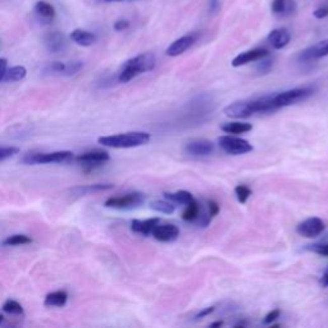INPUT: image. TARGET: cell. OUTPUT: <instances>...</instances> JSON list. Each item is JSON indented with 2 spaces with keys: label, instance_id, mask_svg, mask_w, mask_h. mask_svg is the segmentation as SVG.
<instances>
[{
  "label": "cell",
  "instance_id": "6da1fadb",
  "mask_svg": "<svg viewBox=\"0 0 328 328\" xmlns=\"http://www.w3.org/2000/svg\"><path fill=\"white\" fill-rule=\"evenodd\" d=\"M151 135L142 131H134L126 134L112 135V136H101L97 139V142L103 146L113 147V149H130V147L142 146L150 141Z\"/></svg>",
  "mask_w": 328,
  "mask_h": 328
},
{
  "label": "cell",
  "instance_id": "7a4b0ae2",
  "mask_svg": "<svg viewBox=\"0 0 328 328\" xmlns=\"http://www.w3.org/2000/svg\"><path fill=\"white\" fill-rule=\"evenodd\" d=\"M155 67V57L151 53H144L140 56L134 57V58L128 59L125 64H123L122 71H121L118 80L120 82H130L131 80H134L139 75L149 71L154 70Z\"/></svg>",
  "mask_w": 328,
  "mask_h": 328
},
{
  "label": "cell",
  "instance_id": "3957f363",
  "mask_svg": "<svg viewBox=\"0 0 328 328\" xmlns=\"http://www.w3.org/2000/svg\"><path fill=\"white\" fill-rule=\"evenodd\" d=\"M311 94H313V89H310V87H296V89L286 90V91L275 94L273 100H275L277 109H280L306 100Z\"/></svg>",
  "mask_w": 328,
  "mask_h": 328
},
{
  "label": "cell",
  "instance_id": "277c9868",
  "mask_svg": "<svg viewBox=\"0 0 328 328\" xmlns=\"http://www.w3.org/2000/svg\"><path fill=\"white\" fill-rule=\"evenodd\" d=\"M73 158V153L70 150L53 151V153H36L28 154L23 158L26 164H50V163H66Z\"/></svg>",
  "mask_w": 328,
  "mask_h": 328
},
{
  "label": "cell",
  "instance_id": "5b68a950",
  "mask_svg": "<svg viewBox=\"0 0 328 328\" xmlns=\"http://www.w3.org/2000/svg\"><path fill=\"white\" fill-rule=\"evenodd\" d=\"M218 144L225 153L231 154V155H242L249 151H253L250 142L236 136H228V135L221 136L218 139Z\"/></svg>",
  "mask_w": 328,
  "mask_h": 328
},
{
  "label": "cell",
  "instance_id": "8992f818",
  "mask_svg": "<svg viewBox=\"0 0 328 328\" xmlns=\"http://www.w3.org/2000/svg\"><path fill=\"white\" fill-rule=\"evenodd\" d=\"M145 201V196L141 192H130L122 196H114L105 200L104 205L106 208L114 209H132L137 208Z\"/></svg>",
  "mask_w": 328,
  "mask_h": 328
},
{
  "label": "cell",
  "instance_id": "52a82bcc",
  "mask_svg": "<svg viewBox=\"0 0 328 328\" xmlns=\"http://www.w3.org/2000/svg\"><path fill=\"white\" fill-rule=\"evenodd\" d=\"M76 160L84 166L85 171L91 172V171L95 170V168L103 166L105 161L111 160V155H109L108 151L105 150L94 149V150H89L80 154V155L76 158Z\"/></svg>",
  "mask_w": 328,
  "mask_h": 328
},
{
  "label": "cell",
  "instance_id": "ba28073f",
  "mask_svg": "<svg viewBox=\"0 0 328 328\" xmlns=\"http://www.w3.org/2000/svg\"><path fill=\"white\" fill-rule=\"evenodd\" d=\"M324 228V222L320 218L311 217L305 220L304 222H301L298 226V228H296V231L301 236L308 237V239H314V237H318L319 235L323 234Z\"/></svg>",
  "mask_w": 328,
  "mask_h": 328
},
{
  "label": "cell",
  "instance_id": "9c48e42d",
  "mask_svg": "<svg viewBox=\"0 0 328 328\" xmlns=\"http://www.w3.org/2000/svg\"><path fill=\"white\" fill-rule=\"evenodd\" d=\"M185 151L191 156H206L214 153V144L205 139L191 140L185 145Z\"/></svg>",
  "mask_w": 328,
  "mask_h": 328
},
{
  "label": "cell",
  "instance_id": "30bf717a",
  "mask_svg": "<svg viewBox=\"0 0 328 328\" xmlns=\"http://www.w3.org/2000/svg\"><path fill=\"white\" fill-rule=\"evenodd\" d=\"M223 113H225L227 117L231 118H249L251 117V116H254L253 109H251L250 99L231 103L230 105L226 106Z\"/></svg>",
  "mask_w": 328,
  "mask_h": 328
},
{
  "label": "cell",
  "instance_id": "8fae6325",
  "mask_svg": "<svg viewBox=\"0 0 328 328\" xmlns=\"http://www.w3.org/2000/svg\"><path fill=\"white\" fill-rule=\"evenodd\" d=\"M268 56H269V51H268L267 49H261V47L253 49V50H248L245 51V53L239 54L237 57H235L234 61H232V67H241V66H245V64L260 61V59L265 58V57Z\"/></svg>",
  "mask_w": 328,
  "mask_h": 328
},
{
  "label": "cell",
  "instance_id": "7c38bea8",
  "mask_svg": "<svg viewBox=\"0 0 328 328\" xmlns=\"http://www.w3.org/2000/svg\"><path fill=\"white\" fill-rule=\"evenodd\" d=\"M151 236L155 240L161 242H171L175 241L178 236H180V230L177 226L175 225H156L154 227Z\"/></svg>",
  "mask_w": 328,
  "mask_h": 328
},
{
  "label": "cell",
  "instance_id": "4fadbf2b",
  "mask_svg": "<svg viewBox=\"0 0 328 328\" xmlns=\"http://www.w3.org/2000/svg\"><path fill=\"white\" fill-rule=\"evenodd\" d=\"M196 41V36L195 35H185V36L180 37L176 41H173L170 46L167 47V50H166V54L168 57H178L184 54L187 49L192 46Z\"/></svg>",
  "mask_w": 328,
  "mask_h": 328
},
{
  "label": "cell",
  "instance_id": "5bb4252c",
  "mask_svg": "<svg viewBox=\"0 0 328 328\" xmlns=\"http://www.w3.org/2000/svg\"><path fill=\"white\" fill-rule=\"evenodd\" d=\"M328 56V39L322 40V41L317 42L313 46L308 47L306 50L303 51L301 54V59L305 62L317 61V59L324 58Z\"/></svg>",
  "mask_w": 328,
  "mask_h": 328
},
{
  "label": "cell",
  "instance_id": "9a60e30c",
  "mask_svg": "<svg viewBox=\"0 0 328 328\" xmlns=\"http://www.w3.org/2000/svg\"><path fill=\"white\" fill-rule=\"evenodd\" d=\"M290 40H291V35L286 28H276L268 35V42L275 49H284L286 45H289Z\"/></svg>",
  "mask_w": 328,
  "mask_h": 328
},
{
  "label": "cell",
  "instance_id": "2e32d148",
  "mask_svg": "<svg viewBox=\"0 0 328 328\" xmlns=\"http://www.w3.org/2000/svg\"><path fill=\"white\" fill-rule=\"evenodd\" d=\"M160 223V220L159 218H149V220L145 221H139V220H134L132 223H131V230L136 234L144 235V236H149L153 232L154 227L156 225Z\"/></svg>",
  "mask_w": 328,
  "mask_h": 328
},
{
  "label": "cell",
  "instance_id": "e0dca14e",
  "mask_svg": "<svg viewBox=\"0 0 328 328\" xmlns=\"http://www.w3.org/2000/svg\"><path fill=\"white\" fill-rule=\"evenodd\" d=\"M44 42L51 53H58L66 46V37L61 32H51L45 36Z\"/></svg>",
  "mask_w": 328,
  "mask_h": 328
},
{
  "label": "cell",
  "instance_id": "ac0fdd59",
  "mask_svg": "<svg viewBox=\"0 0 328 328\" xmlns=\"http://www.w3.org/2000/svg\"><path fill=\"white\" fill-rule=\"evenodd\" d=\"M68 300V294L66 291H54L50 292V294H47L45 296L44 300V305L49 306V308H62L67 304Z\"/></svg>",
  "mask_w": 328,
  "mask_h": 328
},
{
  "label": "cell",
  "instance_id": "d6986e66",
  "mask_svg": "<svg viewBox=\"0 0 328 328\" xmlns=\"http://www.w3.org/2000/svg\"><path fill=\"white\" fill-rule=\"evenodd\" d=\"M71 39H72L76 44L80 45V46H90V45L96 42V35L92 34V32H89V31L77 28V30L72 31Z\"/></svg>",
  "mask_w": 328,
  "mask_h": 328
},
{
  "label": "cell",
  "instance_id": "ffe728a7",
  "mask_svg": "<svg viewBox=\"0 0 328 328\" xmlns=\"http://www.w3.org/2000/svg\"><path fill=\"white\" fill-rule=\"evenodd\" d=\"M221 128H222V131H225L226 134L240 135L246 134V132L253 130V126L246 122H228L225 123Z\"/></svg>",
  "mask_w": 328,
  "mask_h": 328
},
{
  "label": "cell",
  "instance_id": "44dd1931",
  "mask_svg": "<svg viewBox=\"0 0 328 328\" xmlns=\"http://www.w3.org/2000/svg\"><path fill=\"white\" fill-rule=\"evenodd\" d=\"M295 2L294 0H273L272 12L275 14H282V16H289L294 13Z\"/></svg>",
  "mask_w": 328,
  "mask_h": 328
},
{
  "label": "cell",
  "instance_id": "7402d4cb",
  "mask_svg": "<svg viewBox=\"0 0 328 328\" xmlns=\"http://www.w3.org/2000/svg\"><path fill=\"white\" fill-rule=\"evenodd\" d=\"M27 75V70L22 66H14V67L7 68L6 75H4L2 82H17V81L23 80Z\"/></svg>",
  "mask_w": 328,
  "mask_h": 328
},
{
  "label": "cell",
  "instance_id": "603a6c76",
  "mask_svg": "<svg viewBox=\"0 0 328 328\" xmlns=\"http://www.w3.org/2000/svg\"><path fill=\"white\" fill-rule=\"evenodd\" d=\"M164 196L171 200L172 203H177V204H189L194 200V196H192L191 192L186 191V190H180L177 192H166Z\"/></svg>",
  "mask_w": 328,
  "mask_h": 328
},
{
  "label": "cell",
  "instance_id": "cb8c5ba5",
  "mask_svg": "<svg viewBox=\"0 0 328 328\" xmlns=\"http://www.w3.org/2000/svg\"><path fill=\"white\" fill-rule=\"evenodd\" d=\"M35 12H36L37 16H40V17L46 21L53 20L54 16H56V9H54V7L51 6V4L44 2V0L37 2L36 6H35Z\"/></svg>",
  "mask_w": 328,
  "mask_h": 328
},
{
  "label": "cell",
  "instance_id": "d4e9b609",
  "mask_svg": "<svg viewBox=\"0 0 328 328\" xmlns=\"http://www.w3.org/2000/svg\"><path fill=\"white\" fill-rule=\"evenodd\" d=\"M111 189H113V185L112 184H95V185H89V186L76 187V189H73V192H76L77 195H89V194H94V192L105 191V190H111Z\"/></svg>",
  "mask_w": 328,
  "mask_h": 328
},
{
  "label": "cell",
  "instance_id": "484cf974",
  "mask_svg": "<svg viewBox=\"0 0 328 328\" xmlns=\"http://www.w3.org/2000/svg\"><path fill=\"white\" fill-rule=\"evenodd\" d=\"M199 213H200V205L196 200H192L191 203L186 204L184 213H182V220L187 221V222H192V221L198 220Z\"/></svg>",
  "mask_w": 328,
  "mask_h": 328
},
{
  "label": "cell",
  "instance_id": "4316f807",
  "mask_svg": "<svg viewBox=\"0 0 328 328\" xmlns=\"http://www.w3.org/2000/svg\"><path fill=\"white\" fill-rule=\"evenodd\" d=\"M32 242V239L26 235H12L7 237L3 241V245L6 246H20V245H27Z\"/></svg>",
  "mask_w": 328,
  "mask_h": 328
},
{
  "label": "cell",
  "instance_id": "83f0119b",
  "mask_svg": "<svg viewBox=\"0 0 328 328\" xmlns=\"http://www.w3.org/2000/svg\"><path fill=\"white\" fill-rule=\"evenodd\" d=\"M150 208L153 209V210L159 211V213H164V214H172L173 211H175V205H173V203L164 200L151 201Z\"/></svg>",
  "mask_w": 328,
  "mask_h": 328
},
{
  "label": "cell",
  "instance_id": "f1b7e54d",
  "mask_svg": "<svg viewBox=\"0 0 328 328\" xmlns=\"http://www.w3.org/2000/svg\"><path fill=\"white\" fill-rule=\"evenodd\" d=\"M3 310L6 311V313H8V314H23L22 305H21L18 301L12 300V299H9V300H7L6 303L3 304Z\"/></svg>",
  "mask_w": 328,
  "mask_h": 328
},
{
  "label": "cell",
  "instance_id": "f546056e",
  "mask_svg": "<svg viewBox=\"0 0 328 328\" xmlns=\"http://www.w3.org/2000/svg\"><path fill=\"white\" fill-rule=\"evenodd\" d=\"M235 194L237 196V200L241 204H245L251 196V190L245 185H239V186L235 187Z\"/></svg>",
  "mask_w": 328,
  "mask_h": 328
},
{
  "label": "cell",
  "instance_id": "4dcf8cb0",
  "mask_svg": "<svg viewBox=\"0 0 328 328\" xmlns=\"http://www.w3.org/2000/svg\"><path fill=\"white\" fill-rule=\"evenodd\" d=\"M82 67H84V64H82V62H78V61H73V62H68V63H66V70H64V76H73L76 75V73L80 72L81 70H82Z\"/></svg>",
  "mask_w": 328,
  "mask_h": 328
},
{
  "label": "cell",
  "instance_id": "1f68e13d",
  "mask_svg": "<svg viewBox=\"0 0 328 328\" xmlns=\"http://www.w3.org/2000/svg\"><path fill=\"white\" fill-rule=\"evenodd\" d=\"M20 153V149L18 147H0V161L6 160V159L11 158V156L16 155V154Z\"/></svg>",
  "mask_w": 328,
  "mask_h": 328
},
{
  "label": "cell",
  "instance_id": "d6a6232c",
  "mask_svg": "<svg viewBox=\"0 0 328 328\" xmlns=\"http://www.w3.org/2000/svg\"><path fill=\"white\" fill-rule=\"evenodd\" d=\"M47 72L51 73H59V75H63L64 70H66V63L63 62H53L47 66Z\"/></svg>",
  "mask_w": 328,
  "mask_h": 328
},
{
  "label": "cell",
  "instance_id": "836d02e7",
  "mask_svg": "<svg viewBox=\"0 0 328 328\" xmlns=\"http://www.w3.org/2000/svg\"><path fill=\"white\" fill-rule=\"evenodd\" d=\"M270 68H272V61L267 59V57H265V58L260 59V63L258 64L256 70L260 73H268L270 71Z\"/></svg>",
  "mask_w": 328,
  "mask_h": 328
},
{
  "label": "cell",
  "instance_id": "e575fe53",
  "mask_svg": "<svg viewBox=\"0 0 328 328\" xmlns=\"http://www.w3.org/2000/svg\"><path fill=\"white\" fill-rule=\"evenodd\" d=\"M280 315H281V310H280V309H273L272 311H269V313L265 315L264 319H263V323H264V324H270V323L275 322L277 318H280Z\"/></svg>",
  "mask_w": 328,
  "mask_h": 328
},
{
  "label": "cell",
  "instance_id": "d590c367",
  "mask_svg": "<svg viewBox=\"0 0 328 328\" xmlns=\"http://www.w3.org/2000/svg\"><path fill=\"white\" fill-rule=\"evenodd\" d=\"M311 251L319 254V255L328 256V244H317V245H311L310 248Z\"/></svg>",
  "mask_w": 328,
  "mask_h": 328
},
{
  "label": "cell",
  "instance_id": "8d00e7d4",
  "mask_svg": "<svg viewBox=\"0 0 328 328\" xmlns=\"http://www.w3.org/2000/svg\"><path fill=\"white\" fill-rule=\"evenodd\" d=\"M208 208H209V213H208V217L210 218H213V217H215V215L218 214V213H220V205H218V203L217 201H214V200H210L208 203Z\"/></svg>",
  "mask_w": 328,
  "mask_h": 328
},
{
  "label": "cell",
  "instance_id": "74e56055",
  "mask_svg": "<svg viewBox=\"0 0 328 328\" xmlns=\"http://www.w3.org/2000/svg\"><path fill=\"white\" fill-rule=\"evenodd\" d=\"M313 16H314L317 20H323V18L328 17V7H320V8L315 9Z\"/></svg>",
  "mask_w": 328,
  "mask_h": 328
},
{
  "label": "cell",
  "instance_id": "f35d334b",
  "mask_svg": "<svg viewBox=\"0 0 328 328\" xmlns=\"http://www.w3.org/2000/svg\"><path fill=\"white\" fill-rule=\"evenodd\" d=\"M114 30L116 31H123V30H127L128 27H130V22H128L127 20H120L117 21V22L114 23Z\"/></svg>",
  "mask_w": 328,
  "mask_h": 328
},
{
  "label": "cell",
  "instance_id": "ab89813d",
  "mask_svg": "<svg viewBox=\"0 0 328 328\" xmlns=\"http://www.w3.org/2000/svg\"><path fill=\"white\" fill-rule=\"evenodd\" d=\"M7 68H8V61L6 58H0V82L3 81Z\"/></svg>",
  "mask_w": 328,
  "mask_h": 328
},
{
  "label": "cell",
  "instance_id": "60d3db41",
  "mask_svg": "<svg viewBox=\"0 0 328 328\" xmlns=\"http://www.w3.org/2000/svg\"><path fill=\"white\" fill-rule=\"evenodd\" d=\"M214 306H208V308H205V309H203V310H200L198 313V314H196V319H200V318H204V317H206V315H209V314H211V313H213V311H214Z\"/></svg>",
  "mask_w": 328,
  "mask_h": 328
},
{
  "label": "cell",
  "instance_id": "b9f144b4",
  "mask_svg": "<svg viewBox=\"0 0 328 328\" xmlns=\"http://www.w3.org/2000/svg\"><path fill=\"white\" fill-rule=\"evenodd\" d=\"M220 8V0H209V12L215 13Z\"/></svg>",
  "mask_w": 328,
  "mask_h": 328
},
{
  "label": "cell",
  "instance_id": "7bdbcfd3",
  "mask_svg": "<svg viewBox=\"0 0 328 328\" xmlns=\"http://www.w3.org/2000/svg\"><path fill=\"white\" fill-rule=\"evenodd\" d=\"M322 285L323 286H328V272H325L322 277Z\"/></svg>",
  "mask_w": 328,
  "mask_h": 328
},
{
  "label": "cell",
  "instance_id": "ee69618b",
  "mask_svg": "<svg viewBox=\"0 0 328 328\" xmlns=\"http://www.w3.org/2000/svg\"><path fill=\"white\" fill-rule=\"evenodd\" d=\"M221 325H223V322H222V320H218V322L211 323L210 327H221Z\"/></svg>",
  "mask_w": 328,
  "mask_h": 328
},
{
  "label": "cell",
  "instance_id": "f6af8a7d",
  "mask_svg": "<svg viewBox=\"0 0 328 328\" xmlns=\"http://www.w3.org/2000/svg\"><path fill=\"white\" fill-rule=\"evenodd\" d=\"M104 3H118V2H123V0H103Z\"/></svg>",
  "mask_w": 328,
  "mask_h": 328
},
{
  "label": "cell",
  "instance_id": "bcb514c9",
  "mask_svg": "<svg viewBox=\"0 0 328 328\" xmlns=\"http://www.w3.org/2000/svg\"><path fill=\"white\" fill-rule=\"evenodd\" d=\"M3 320H4V317L2 314H0V324H2V323H3Z\"/></svg>",
  "mask_w": 328,
  "mask_h": 328
},
{
  "label": "cell",
  "instance_id": "7dc6e473",
  "mask_svg": "<svg viewBox=\"0 0 328 328\" xmlns=\"http://www.w3.org/2000/svg\"><path fill=\"white\" fill-rule=\"evenodd\" d=\"M325 272H328V268H327V270H325Z\"/></svg>",
  "mask_w": 328,
  "mask_h": 328
}]
</instances>
